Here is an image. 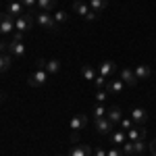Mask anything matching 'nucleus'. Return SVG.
Returning a JSON list of instances; mask_svg holds the SVG:
<instances>
[{
    "label": "nucleus",
    "instance_id": "8",
    "mask_svg": "<svg viewBox=\"0 0 156 156\" xmlns=\"http://www.w3.org/2000/svg\"><path fill=\"white\" fill-rule=\"evenodd\" d=\"M6 12L11 15L12 19H17V17H21V15H25V6L21 4V0H11L9 2V6H6Z\"/></svg>",
    "mask_w": 156,
    "mask_h": 156
},
{
    "label": "nucleus",
    "instance_id": "38",
    "mask_svg": "<svg viewBox=\"0 0 156 156\" xmlns=\"http://www.w3.org/2000/svg\"><path fill=\"white\" fill-rule=\"evenodd\" d=\"M46 67V58H37V69H44Z\"/></svg>",
    "mask_w": 156,
    "mask_h": 156
},
{
    "label": "nucleus",
    "instance_id": "21",
    "mask_svg": "<svg viewBox=\"0 0 156 156\" xmlns=\"http://www.w3.org/2000/svg\"><path fill=\"white\" fill-rule=\"evenodd\" d=\"M81 75H83L87 81H94V79H96V69H94L92 65H83V67H81Z\"/></svg>",
    "mask_w": 156,
    "mask_h": 156
},
{
    "label": "nucleus",
    "instance_id": "6",
    "mask_svg": "<svg viewBox=\"0 0 156 156\" xmlns=\"http://www.w3.org/2000/svg\"><path fill=\"white\" fill-rule=\"evenodd\" d=\"M115 73H117V65H115L112 60H104V62H100V65H98V75L106 77V79H110Z\"/></svg>",
    "mask_w": 156,
    "mask_h": 156
},
{
    "label": "nucleus",
    "instance_id": "35",
    "mask_svg": "<svg viewBox=\"0 0 156 156\" xmlns=\"http://www.w3.org/2000/svg\"><path fill=\"white\" fill-rule=\"evenodd\" d=\"M94 156H106V150L104 148H96L94 150Z\"/></svg>",
    "mask_w": 156,
    "mask_h": 156
},
{
    "label": "nucleus",
    "instance_id": "33",
    "mask_svg": "<svg viewBox=\"0 0 156 156\" xmlns=\"http://www.w3.org/2000/svg\"><path fill=\"white\" fill-rule=\"evenodd\" d=\"M83 19H85V21H96V19H98V12H96V11H90V12L83 17Z\"/></svg>",
    "mask_w": 156,
    "mask_h": 156
},
{
    "label": "nucleus",
    "instance_id": "39",
    "mask_svg": "<svg viewBox=\"0 0 156 156\" xmlns=\"http://www.w3.org/2000/svg\"><path fill=\"white\" fill-rule=\"evenodd\" d=\"M21 37H23V34H21V31H15V36H12V40H21Z\"/></svg>",
    "mask_w": 156,
    "mask_h": 156
},
{
    "label": "nucleus",
    "instance_id": "23",
    "mask_svg": "<svg viewBox=\"0 0 156 156\" xmlns=\"http://www.w3.org/2000/svg\"><path fill=\"white\" fill-rule=\"evenodd\" d=\"M92 117L94 119H102V117H106V108H104V104H94L92 106Z\"/></svg>",
    "mask_w": 156,
    "mask_h": 156
},
{
    "label": "nucleus",
    "instance_id": "28",
    "mask_svg": "<svg viewBox=\"0 0 156 156\" xmlns=\"http://www.w3.org/2000/svg\"><path fill=\"white\" fill-rule=\"evenodd\" d=\"M21 4L25 6L27 12H34V9H37V0H21Z\"/></svg>",
    "mask_w": 156,
    "mask_h": 156
},
{
    "label": "nucleus",
    "instance_id": "20",
    "mask_svg": "<svg viewBox=\"0 0 156 156\" xmlns=\"http://www.w3.org/2000/svg\"><path fill=\"white\" fill-rule=\"evenodd\" d=\"M44 69H46V73H48V75H56V73L60 71V62L56 58L46 60V67H44Z\"/></svg>",
    "mask_w": 156,
    "mask_h": 156
},
{
    "label": "nucleus",
    "instance_id": "17",
    "mask_svg": "<svg viewBox=\"0 0 156 156\" xmlns=\"http://www.w3.org/2000/svg\"><path fill=\"white\" fill-rule=\"evenodd\" d=\"M110 142H112V146H123L125 142H127V133L123 131V129L112 131V133H110Z\"/></svg>",
    "mask_w": 156,
    "mask_h": 156
},
{
    "label": "nucleus",
    "instance_id": "37",
    "mask_svg": "<svg viewBox=\"0 0 156 156\" xmlns=\"http://www.w3.org/2000/svg\"><path fill=\"white\" fill-rule=\"evenodd\" d=\"M77 142H79V133L73 131V133H71V144H77Z\"/></svg>",
    "mask_w": 156,
    "mask_h": 156
},
{
    "label": "nucleus",
    "instance_id": "5",
    "mask_svg": "<svg viewBox=\"0 0 156 156\" xmlns=\"http://www.w3.org/2000/svg\"><path fill=\"white\" fill-rule=\"evenodd\" d=\"M15 29V19H12L9 12H0V34H11Z\"/></svg>",
    "mask_w": 156,
    "mask_h": 156
},
{
    "label": "nucleus",
    "instance_id": "14",
    "mask_svg": "<svg viewBox=\"0 0 156 156\" xmlns=\"http://www.w3.org/2000/svg\"><path fill=\"white\" fill-rule=\"evenodd\" d=\"M131 121L137 123V125H144L146 121H148V112H146L144 108H133L131 110Z\"/></svg>",
    "mask_w": 156,
    "mask_h": 156
},
{
    "label": "nucleus",
    "instance_id": "36",
    "mask_svg": "<svg viewBox=\"0 0 156 156\" xmlns=\"http://www.w3.org/2000/svg\"><path fill=\"white\" fill-rule=\"evenodd\" d=\"M4 52H9V44L6 42H0V54H4Z\"/></svg>",
    "mask_w": 156,
    "mask_h": 156
},
{
    "label": "nucleus",
    "instance_id": "40",
    "mask_svg": "<svg viewBox=\"0 0 156 156\" xmlns=\"http://www.w3.org/2000/svg\"><path fill=\"white\" fill-rule=\"evenodd\" d=\"M2 100H4V96H2V94H0V102H2Z\"/></svg>",
    "mask_w": 156,
    "mask_h": 156
},
{
    "label": "nucleus",
    "instance_id": "1",
    "mask_svg": "<svg viewBox=\"0 0 156 156\" xmlns=\"http://www.w3.org/2000/svg\"><path fill=\"white\" fill-rule=\"evenodd\" d=\"M34 23H36V17H34L31 12H25V15H21V17L15 19V29L21 31V34H25V31H29V29L34 27Z\"/></svg>",
    "mask_w": 156,
    "mask_h": 156
},
{
    "label": "nucleus",
    "instance_id": "34",
    "mask_svg": "<svg viewBox=\"0 0 156 156\" xmlns=\"http://www.w3.org/2000/svg\"><path fill=\"white\" fill-rule=\"evenodd\" d=\"M148 150H150V154H152V156H156V140H154V142H150Z\"/></svg>",
    "mask_w": 156,
    "mask_h": 156
},
{
    "label": "nucleus",
    "instance_id": "31",
    "mask_svg": "<svg viewBox=\"0 0 156 156\" xmlns=\"http://www.w3.org/2000/svg\"><path fill=\"white\" fill-rule=\"evenodd\" d=\"M106 98H108V92H106V90H96V102H98V104H102Z\"/></svg>",
    "mask_w": 156,
    "mask_h": 156
},
{
    "label": "nucleus",
    "instance_id": "32",
    "mask_svg": "<svg viewBox=\"0 0 156 156\" xmlns=\"http://www.w3.org/2000/svg\"><path fill=\"white\" fill-rule=\"evenodd\" d=\"M106 156H123V150H121L119 146H112V148L106 152Z\"/></svg>",
    "mask_w": 156,
    "mask_h": 156
},
{
    "label": "nucleus",
    "instance_id": "4",
    "mask_svg": "<svg viewBox=\"0 0 156 156\" xmlns=\"http://www.w3.org/2000/svg\"><path fill=\"white\" fill-rule=\"evenodd\" d=\"M94 127L100 135H110L115 129V123H110L106 117H102V119H94Z\"/></svg>",
    "mask_w": 156,
    "mask_h": 156
},
{
    "label": "nucleus",
    "instance_id": "42",
    "mask_svg": "<svg viewBox=\"0 0 156 156\" xmlns=\"http://www.w3.org/2000/svg\"><path fill=\"white\" fill-rule=\"evenodd\" d=\"M133 156H135V154H133Z\"/></svg>",
    "mask_w": 156,
    "mask_h": 156
},
{
    "label": "nucleus",
    "instance_id": "25",
    "mask_svg": "<svg viewBox=\"0 0 156 156\" xmlns=\"http://www.w3.org/2000/svg\"><path fill=\"white\" fill-rule=\"evenodd\" d=\"M119 125H121V129H123L125 133L129 131V129H133V127H135V123L131 121V117H129V119H125V117H123V119L119 121Z\"/></svg>",
    "mask_w": 156,
    "mask_h": 156
},
{
    "label": "nucleus",
    "instance_id": "13",
    "mask_svg": "<svg viewBox=\"0 0 156 156\" xmlns=\"http://www.w3.org/2000/svg\"><path fill=\"white\" fill-rule=\"evenodd\" d=\"M123 79H110L106 83V92L108 94H112V96H117V94H121L123 92Z\"/></svg>",
    "mask_w": 156,
    "mask_h": 156
},
{
    "label": "nucleus",
    "instance_id": "19",
    "mask_svg": "<svg viewBox=\"0 0 156 156\" xmlns=\"http://www.w3.org/2000/svg\"><path fill=\"white\" fill-rule=\"evenodd\" d=\"M11 62H12V56L9 52H4V54H0V73L9 71L11 69Z\"/></svg>",
    "mask_w": 156,
    "mask_h": 156
},
{
    "label": "nucleus",
    "instance_id": "26",
    "mask_svg": "<svg viewBox=\"0 0 156 156\" xmlns=\"http://www.w3.org/2000/svg\"><path fill=\"white\" fill-rule=\"evenodd\" d=\"M52 17H54V23H56V25H65V23H67V19H69V15H67L65 11H58L56 15H52Z\"/></svg>",
    "mask_w": 156,
    "mask_h": 156
},
{
    "label": "nucleus",
    "instance_id": "24",
    "mask_svg": "<svg viewBox=\"0 0 156 156\" xmlns=\"http://www.w3.org/2000/svg\"><path fill=\"white\" fill-rule=\"evenodd\" d=\"M106 4H108V0H90V9L96 12H102L106 9Z\"/></svg>",
    "mask_w": 156,
    "mask_h": 156
},
{
    "label": "nucleus",
    "instance_id": "18",
    "mask_svg": "<svg viewBox=\"0 0 156 156\" xmlns=\"http://www.w3.org/2000/svg\"><path fill=\"white\" fill-rule=\"evenodd\" d=\"M73 11L77 12V15H81V17H85V15L90 12V6L85 4L83 0H75V2H73Z\"/></svg>",
    "mask_w": 156,
    "mask_h": 156
},
{
    "label": "nucleus",
    "instance_id": "16",
    "mask_svg": "<svg viewBox=\"0 0 156 156\" xmlns=\"http://www.w3.org/2000/svg\"><path fill=\"white\" fill-rule=\"evenodd\" d=\"M90 154H92L90 146H71V150H69L67 156H90Z\"/></svg>",
    "mask_w": 156,
    "mask_h": 156
},
{
    "label": "nucleus",
    "instance_id": "3",
    "mask_svg": "<svg viewBox=\"0 0 156 156\" xmlns=\"http://www.w3.org/2000/svg\"><path fill=\"white\" fill-rule=\"evenodd\" d=\"M36 23L42 27V29H48V31H52L54 27H56V23H54V17L50 15V12H37L36 15Z\"/></svg>",
    "mask_w": 156,
    "mask_h": 156
},
{
    "label": "nucleus",
    "instance_id": "27",
    "mask_svg": "<svg viewBox=\"0 0 156 156\" xmlns=\"http://www.w3.org/2000/svg\"><path fill=\"white\" fill-rule=\"evenodd\" d=\"M121 150H123V156H133L135 152H133V142L131 140H127L125 144L121 146Z\"/></svg>",
    "mask_w": 156,
    "mask_h": 156
},
{
    "label": "nucleus",
    "instance_id": "10",
    "mask_svg": "<svg viewBox=\"0 0 156 156\" xmlns=\"http://www.w3.org/2000/svg\"><path fill=\"white\" fill-rule=\"evenodd\" d=\"M87 117L85 115H77V117H73L71 121H69V125H71L73 131H81V129H85V125H87Z\"/></svg>",
    "mask_w": 156,
    "mask_h": 156
},
{
    "label": "nucleus",
    "instance_id": "22",
    "mask_svg": "<svg viewBox=\"0 0 156 156\" xmlns=\"http://www.w3.org/2000/svg\"><path fill=\"white\" fill-rule=\"evenodd\" d=\"M54 6H56V0H37V9L44 12H50Z\"/></svg>",
    "mask_w": 156,
    "mask_h": 156
},
{
    "label": "nucleus",
    "instance_id": "9",
    "mask_svg": "<svg viewBox=\"0 0 156 156\" xmlns=\"http://www.w3.org/2000/svg\"><path fill=\"white\" fill-rule=\"evenodd\" d=\"M119 79H123V83L125 85H135L137 83V77H135V73H133V69H121V73H119Z\"/></svg>",
    "mask_w": 156,
    "mask_h": 156
},
{
    "label": "nucleus",
    "instance_id": "29",
    "mask_svg": "<svg viewBox=\"0 0 156 156\" xmlns=\"http://www.w3.org/2000/svg\"><path fill=\"white\" fill-rule=\"evenodd\" d=\"M144 150H146L144 140H137V142H133V152H135V154H142Z\"/></svg>",
    "mask_w": 156,
    "mask_h": 156
},
{
    "label": "nucleus",
    "instance_id": "2",
    "mask_svg": "<svg viewBox=\"0 0 156 156\" xmlns=\"http://www.w3.org/2000/svg\"><path fill=\"white\" fill-rule=\"evenodd\" d=\"M48 77H50V75L46 73V69H36V71L29 75V79H27V81H29L31 87H40V85H44L46 81H48Z\"/></svg>",
    "mask_w": 156,
    "mask_h": 156
},
{
    "label": "nucleus",
    "instance_id": "11",
    "mask_svg": "<svg viewBox=\"0 0 156 156\" xmlns=\"http://www.w3.org/2000/svg\"><path fill=\"white\" fill-rule=\"evenodd\" d=\"M133 73H135L137 81H144V79H150V75H152V69H150L148 65H137V67L133 69Z\"/></svg>",
    "mask_w": 156,
    "mask_h": 156
},
{
    "label": "nucleus",
    "instance_id": "41",
    "mask_svg": "<svg viewBox=\"0 0 156 156\" xmlns=\"http://www.w3.org/2000/svg\"><path fill=\"white\" fill-rule=\"evenodd\" d=\"M58 156H62V154H58Z\"/></svg>",
    "mask_w": 156,
    "mask_h": 156
},
{
    "label": "nucleus",
    "instance_id": "12",
    "mask_svg": "<svg viewBox=\"0 0 156 156\" xmlns=\"http://www.w3.org/2000/svg\"><path fill=\"white\" fill-rule=\"evenodd\" d=\"M146 137V129L144 125H137V127H133L127 131V140H131V142H137V140H144Z\"/></svg>",
    "mask_w": 156,
    "mask_h": 156
},
{
    "label": "nucleus",
    "instance_id": "30",
    "mask_svg": "<svg viewBox=\"0 0 156 156\" xmlns=\"http://www.w3.org/2000/svg\"><path fill=\"white\" fill-rule=\"evenodd\" d=\"M94 85H96V90H104V85H106V77H102V75H96V79H94Z\"/></svg>",
    "mask_w": 156,
    "mask_h": 156
},
{
    "label": "nucleus",
    "instance_id": "7",
    "mask_svg": "<svg viewBox=\"0 0 156 156\" xmlns=\"http://www.w3.org/2000/svg\"><path fill=\"white\" fill-rule=\"evenodd\" d=\"M9 54H11L12 58H21L25 54V46L21 40H11L9 42Z\"/></svg>",
    "mask_w": 156,
    "mask_h": 156
},
{
    "label": "nucleus",
    "instance_id": "15",
    "mask_svg": "<svg viewBox=\"0 0 156 156\" xmlns=\"http://www.w3.org/2000/svg\"><path fill=\"white\" fill-rule=\"evenodd\" d=\"M106 119L110 121V123H115V125H117V123L123 119V112H121V108H119V106H110V108L106 110Z\"/></svg>",
    "mask_w": 156,
    "mask_h": 156
}]
</instances>
